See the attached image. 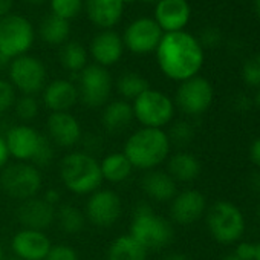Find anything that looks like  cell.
I'll use <instances>...</instances> for the list:
<instances>
[{
    "mask_svg": "<svg viewBox=\"0 0 260 260\" xmlns=\"http://www.w3.org/2000/svg\"><path fill=\"white\" fill-rule=\"evenodd\" d=\"M4 260H22L20 257H17V255H11V257H5Z\"/></svg>",
    "mask_w": 260,
    "mask_h": 260,
    "instance_id": "52",
    "label": "cell"
},
{
    "mask_svg": "<svg viewBox=\"0 0 260 260\" xmlns=\"http://www.w3.org/2000/svg\"><path fill=\"white\" fill-rule=\"evenodd\" d=\"M100 169H101L103 181L106 179L113 184L127 181L134 170L132 164H130V161L122 152H116L104 156L103 161L100 162Z\"/></svg>",
    "mask_w": 260,
    "mask_h": 260,
    "instance_id": "27",
    "label": "cell"
},
{
    "mask_svg": "<svg viewBox=\"0 0 260 260\" xmlns=\"http://www.w3.org/2000/svg\"><path fill=\"white\" fill-rule=\"evenodd\" d=\"M213 96L214 90L211 83L207 78L196 75L181 83L176 90V104L184 113L196 116L208 110Z\"/></svg>",
    "mask_w": 260,
    "mask_h": 260,
    "instance_id": "13",
    "label": "cell"
},
{
    "mask_svg": "<svg viewBox=\"0 0 260 260\" xmlns=\"http://www.w3.org/2000/svg\"><path fill=\"white\" fill-rule=\"evenodd\" d=\"M52 243L43 231L23 228L17 231L11 240L14 255L22 260H45Z\"/></svg>",
    "mask_w": 260,
    "mask_h": 260,
    "instance_id": "16",
    "label": "cell"
},
{
    "mask_svg": "<svg viewBox=\"0 0 260 260\" xmlns=\"http://www.w3.org/2000/svg\"><path fill=\"white\" fill-rule=\"evenodd\" d=\"M222 260H240V258H239L234 252H231V254H226Z\"/></svg>",
    "mask_w": 260,
    "mask_h": 260,
    "instance_id": "49",
    "label": "cell"
},
{
    "mask_svg": "<svg viewBox=\"0 0 260 260\" xmlns=\"http://www.w3.org/2000/svg\"><path fill=\"white\" fill-rule=\"evenodd\" d=\"M42 173L29 162H16L0 172V187L10 198L19 201L36 198L42 190Z\"/></svg>",
    "mask_w": 260,
    "mask_h": 260,
    "instance_id": "7",
    "label": "cell"
},
{
    "mask_svg": "<svg viewBox=\"0 0 260 260\" xmlns=\"http://www.w3.org/2000/svg\"><path fill=\"white\" fill-rule=\"evenodd\" d=\"M193 137H194V128L187 121L175 122L172 125V128H170V134H169L170 144H175V146H179V147H184V146L190 144Z\"/></svg>",
    "mask_w": 260,
    "mask_h": 260,
    "instance_id": "33",
    "label": "cell"
},
{
    "mask_svg": "<svg viewBox=\"0 0 260 260\" xmlns=\"http://www.w3.org/2000/svg\"><path fill=\"white\" fill-rule=\"evenodd\" d=\"M254 11H255L257 17L260 19V0H254Z\"/></svg>",
    "mask_w": 260,
    "mask_h": 260,
    "instance_id": "48",
    "label": "cell"
},
{
    "mask_svg": "<svg viewBox=\"0 0 260 260\" xmlns=\"http://www.w3.org/2000/svg\"><path fill=\"white\" fill-rule=\"evenodd\" d=\"M16 103V89L7 80L0 78V113L11 109Z\"/></svg>",
    "mask_w": 260,
    "mask_h": 260,
    "instance_id": "36",
    "label": "cell"
},
{
    "mask_svg": "<svg viewBox=\"0 0 260 260\" xmlns=\"http://www.w3.org/2000/svg\"><path fill=\"white\" fill-rule=\"evenodd\" d=\"M122 0H84V10L89 20L103 29H112L124 16Z\"/></svg>",
    "mask_w": 260,
    "mask_h": 260,
    "instance_id": "21",
    "label": "cell"
},
{
    "mask_svg": "<svg viewBox=\"0 0 260 260\" xmlns=\"http://www.w3.org/2000/svg\"><path fill=\"white\" fill-rule=\"evenodd\" d=\"M155 54L161 72L173 81L196 77L204 64V48L185 31L164 34Z\"/></svg>",
    "mask_w": 260,
    "mask_h": 260,
    "instance_id": "1",
    "label": "cell"
},
{
    "mask_svg": "<svg viewBox=\"0 0 260 260\" xmlns=\"http://www.w3.org/2000/svg\"><path fill=\"white\" fill-rule=\"evenodd\" d=\"M43 103L51 112H69L78 101L77 86L63 78H57L45 86Z\"/></svg>",
    "mask_w": 260,
    "mask_h": 260,
    "instance_id": "22",
    "label": "cell"
},
{
    "mask_svg": "<svg viewBox=\"0 0 260 260\" xmlns=\"http://www.w3.org/2000/svg\"><path fill=\"white\" fill-rule=\"evenodd\" d=\"M43 199L48 202V204H51V205H57V204H60V193L57 191V190H48L46 193H45V196H43Z\"/></svg>",
    "mask_w": 260,
    "mask_h": 260,
    "instance_id": "44",
    "label": "cell"
},
{
    "mask_svg": "<svg viewBox=\"0 0 260 260\" xmlns=\"http://www.w3.org/2000/svg\"><path fill=\"white\" fill-rule=\"evenodd\" d=\"M39 34L45 43L52 45V46H63L66 42H69L71 23L54 14H48L42 20Z\"/></svg>",
    "mask_w": 260,
    "mask_h": 260,
    "instance_id": "28",
    "label": "cell"
},
{
    "mask_svg": "<svg viewBox=\"0 0 260 260\" xmlns=\"http://www.w3.org/2000/svg\"><path fill=\"white\" fill-rule=\"evenodd\" d=\"M89 52L95 60V64L107 69L109 66L116 64L124 54L122 37L113 29H103L92 39Z\"/></svg>",
    "mask_w": 260,
    "mask_h": 260,
    "instance_id": "17",
    "label": "cell"
},
{
    "mask_svg": "<svg viewBox=\"0 0 260 260\" xmlns=\"http://www.w3.org/2000/svg\"><path fill=\"white\" fill-rule=\"evenodd\" d=\"M55 220L58 222V226L64 233L75 234V233H80L84 228L86 216L75 205H72V204H61L55 210Z\"/></svg>",
    "mask_w": 260,
    "mask_h": 260,
    "instance_id": "31",
    "label": "cell"
},
{
    "mask_svg": "<svg viewBox=\"0 0 260 260\" xmlns=\"http://www.w3.org/2000/svg\"><path fill=\"white\" fill-rule=\"evenodd\" d=\"M5 255H4V248H2V243H0V260H4Z\"/></svg>",
    "mask_w": 260,
    "mask_h": 260,
    "instance_id": "53",
    "label": "cell"
},
{
    "mask_svg": "<svg viewBox=\"0 0 260 260\" xmlns=\"http://www.w3.org/2000/svg\"><path fill=\"white\" fill-rule=\"evenodd\" d=\"M55 207L48 204L43 198H31L22 202L17 211V217L23 228L43 231L49 228L55 220Z\"/></svg>",
    "mask_w": 260,
    "mask_h": 260,
    "instance_id": "20",
    "label": "cell"
},
{
    "mask_svg": "<svg viewBox=\"0 0 260 260\" xmlns=\"http://www.w3.org/2000/svg\"><path fill=\"white\" fill-rule=\"evenodd\" d=\"M10 83L23 95H36L46 86V68L42 60L25 54L11 60L8 66Z\"/></svg>",
    "mask_w": 260,
    "mask_h": 260,
    "instance_id": "10",
    "label": "cell"
},
{
    "mask_svg": "<svg viewBox=\"0 0 260 260\" xmlns=\"http://www.w3.org/2000/svg\"><path fill=\"white\" fill-rule=\"evenodd\" d=\"M134 116L143 127L162 128L175 115V104L169 95L156 89H147L132 103Z\"/></svg>",
    "mask_w": 260,
    "mask_h": 260,
    "instance_id": "9",
    "label": "cell"
},
{
    "mask_svg": "<svg viewBox=\"0 0 260 260\" xmlns=\"http://www.w3.org/2000/svg\"><path fill=\"white\" fill-rule=\"evenodd\" d=\"M248 185L252 191L260 193V172H252L248 179Z\"/></svg>",
    "mask_w": 260,
    "mask_h": 260,
    "instance_id": "42",
    "label": "cell"
},
{
    "mask_svg": "<svg viewBox=\"0 0 260 260\" xmlns=\"http://www.w3.org/2000/svg\"><path fill=\"white\" fill-rule=\"evenodd\" d=\"M257 216H258V220H260V207H258V210H257Z\"/></svg>",
    "mask_w": 260,
    "mask_h": 260,
    "instance_id": "56",
    "label": "cell"
},
{
    "mask_svg": "<svg viewBox=\"0 0 260 260\" xmlns=\"http://www.w3.org/2000/svg\"><path fill=\"white\" fill-rule=\"evenodd\" d=\"M191 17V8L187 0H158L155 4L153 20L167 32L184 31Z\"/></svg>",
    "mask_w": 260,
    "mask_h": 260,
    "instance_id": "15",
    "label": "cell"
},
{
    "mask_svg": "<svg viewBox=\"0 0 260 260\" xmlns=\"http://www.w3.org/2000/svg\"><path fill=\"white\" fill-rule=\"evenodd\" d=\"M147 89H150L149 81L138 72H125L116 81V90L125 101L137 100Z\"/></svg>",
    "mask_w": 260,
    "mask_h": 260,
    "instance_id": "30",
    "label": "cell"
},
{
    "mask_svg": "<svg viewBox=\"0 0 260 260\" xmlns=\"http://www.w3.org/2000/svg\"><path fill=\"white\" fill-rule=\"evenodd\" d=\"M128 234L147 251H159L173 242L175 230L166 217L156 214L149 204L141 202L134 210Z\"/></svg>",
    "mask_w": 260,
    "mask_h": 260,
    "instance_id": "4",
    "label": "cell"
},
{
    "mask_svg": "<svg viewBox=\"0 0 260 260\" xmlns=\"http://www.w3.org/2000/svg\"><path fill=\"white\" fill-rule=\"evenodd\" d=\"M61 66L74 74H80L87 66V49L80 42H66L60 49Z\"/></svg>",
    "mask_w": 260,
    "mask_h": 260,
    "instance_id": "29",
    "label": "cell"
},
{
    "mask_svg": "<svg viewBox=\"0 0 260 260\" xmlns=\"http://www.w3.org/2000/svg\"><path fill=\"white\" fill-rule=\"evenodd\" d=\"M141 2H146V4H156L158 0H141Z\"/></svg>",
    "mask_w": 260,
    "mask_h": 260,
    "instance_id": "54",
    "label": "cell"
},
{
    "mask_svg": "<svg viewBox=\"0 0 260 260\" xmlns=\"http://www.w3.org/2000/svg\"><path fill=\"white\" fill-rule=\"evenodd\" d=\"M249 158L252 161L254 166H257L260 169V137H257L249 147Z\"/></svg>",
    "mask_w": 260,
    "mask_h": 260,
    "instance_id": "39",
    "label": "cell"
},
{
    "mask_svg": "<svg viewBox=\"0 0 260 260\" xmlns=\"http://www.w3.org/2000/svg\"><path fill=\"white\" fill-rule=\"evenodd\" d=\"M164 260H190V258H188V255H185L182 252H172V254L166 255Z\"/></svg>",
    "mask_w": 260,
    "mask_h": 260,
    "instance_id": "45",
    "label": "cell"
},
{
    "mask_svg": "<svg viewBox=\"0 0 260 260\" xmlns=\"http://www.w3.org/2000/svg\"><path fill=\"white\" fill-rule=\"evenodd\" d=\"M16 113L20 119L23 121H31L39 115L40 104L36 98V95H23L14 103Z\"/></svg>",
    "mask_w": 260,
    "mask_h": 260,
    "instance_id": "34",
    "label": "cell"
},
{
    "mask_svg": "<svg viewBox=\"0 0 260 260\" xmlns=\"http://www.w3.org/2000/svg\"><path fill=\"white\" fill-rule=\"evenodd\" d=\"M13 7H14V0H0V19L11 14Z\"/></svg>",
    "mask_w": 260,
    "mask_h": 260,
    "instance_id": "43",
    "label": "cell"
},
{
    "mask_svg": "<svg viewBox=\"0 0 260 260\" xmlns=\"http://www.w3.org/2000/svg\"><path fill=\"white\" fill-rule=\"evenodd\" d=\"M207 226L219 243H234L245 231V217L234 204L219 201L207 213Z\"/></svg>",
    "mask_w": 260,
    "mask_h": 260,
    "instance_id": "8",
    "label": "cell"
},
{
    "mask_svg": "<svg viewBox=\"0 0 260 260\" xmlns=\"http://www.w3.org/2000/svg\"><path fill=\"white\" fill-rule=\"evenodd\" d=\"M254 101H255L257 107L260 109V87H258V90H257V93H255V98H254Z\"/></svg>",
    "mask_w": 260,
    "mask_h": 260,
    "instance_id": "50",
    "label": "cell"
},
{
    "mask_svg": "<svg viewBox=\"0 0 260 260\" xmlns=\"http://www.w3.org/2000/svg\"><path fill=\"white\" fill-rule=\"evenodd\" d=\"M28 4H32V5H39V4H43L46 0H26Z\"/></svg>",
    "mask_w": 260,
    "mask_h": 260,
    "instance_id": "51",
    "label": "cell"
},
{
    "mask_svg": "<svg viewBox=\"0 0 260 260\" xmlns=\"http://www.w3.org/2000/svg\"><path fill=\"white\" fill-rule=\"evenodd\" d=\"M164 32L153 17H138L130 22L122 34L124 48L137 55L155 52Z\"/></svg>",
    "mask_w": 260,
    "mask_h": 260,
    "instance_id": "12",
    "label": "cell"
},
{
    "mask_svg": "<svg viewBox=\"0 0 260 260\" xmlns=\"http://www.w3.org/2000/svg\"><path fill=\"white\" fill-rule=\"evenodd\" d=\"M113 80L110 72L98 64H87L78 75V100L89 107H100L109 103Z\"/></svg>",
    "mask_w": 260,
    "mask_h": 260,
    "instance_id": "11",
    "label": "cell"
},
{
    "mask_svg": "<svg viewBox=\"0 0 260 260\" xmlns=\"http://www.w3.org/2000/svg\"><path fill=\"white\" fill-rule=\"evenodd\" d=\"M34 40L36 29L25 16L11 13L0 19V54L8 60L28 54Z\"/></svg>",
    "mask_w": 260,
    "mask_h": 260,
    "instance_id": "6",
    "label": "cell"
},
{
    "mask_svg": "<svg viewBox=\"0 0 260 260\" xmlns=\"http://www.w3.org/2000/svg\"><path fill=\"white\" fill-rule=\"evenodd\" d=\"M202 48H214L220 42V32L216 28H205L201 34V39H198Z\"/></svg>",
    "mask_w": 260,
    "mask_h": 260,
    "instance_id": "38",
    "label": "cell"
},
{
    "mask_svg": "<svg viewBox=\"0 0 260 260\" xmlns=\"http://www.w3.org/2000/svg\"><path fill=\"white\" fill-rule=\"evenodd\" d=\"M49 138L60 147H74L81 140V125L71 112H51L48 116Z\"/></svg>",
    "mask_w": 260,
    "mask_h": 260,
    "instance_id": "18",
    "label": "cell"
},
{
    "mask_svg": "<svg viewBox=\"0 0 260 260\" xmlns=\"http://www.w3.org/2000/svg\"><path fill=\"white\" fill-rule=\"evenodd\" d=\"M49 4L52 11L51 14L69 22L81 13L84 0H49Z\"/></svg>",
    "mask_w": 260,
    "mask_h": 260,
    "instance_id": "32",
    "label": "cell"
},
{
    "mask_svg": "<svg viewBox=\"0 0 260 260\" xmlns=\"http://www.w3.org/2000/svg\"><path fill=\"white\" fill-rule=\"evenodd\" d=\"M8 159H10V152H8L5 138H4V137H0V172H2V170L7 167Z\"/></svg>",
    "mask_w": 260,
    "mask_h": 260,
    "instance_id": "40",
    "label": "cell"
},
{
    "mask_svg": "<svg viewBox=\"0 0 260 260\" xmlns=\"http://www.w3.org/2000/svg\"><path fill=\"white\" fill-rule=\"evenodd\" d=\"M132 2H135V0H122V4H124V5H127V4H132Z\"/></svg>",
    "mask_w": 260,
    "mask_h": 260,
    "instance_id": "55",
    "label": "cell"
},
{
    "mask_svg": "<svg viewBox=\"0 0 260 260\" xmlns=\"http://www.w3.org/2000/svg\"><path fill=\"white\" fill-rule=\"evenodd\" d=\"M251 106V98L246 96V95H239L236 98V109L240 110V112H246Z\"/></svg>",
    "mask_w": 260,
    "mask_h": 260,
    "instance_id": "41",
    "label": "cell"
},
{
    "mask_svg": "<svg viewBox=\"0 0 260 260\" xmlns=\"http://www.w3.org/2000/svg\"><path fill=\"white\" fill-rule=\"evenodd\" d=\"M122 213L121 198L107 188H98L96 191L90 193L86 202L84 216L87 220L100 228H109L118 222Z\"/></svg>",
    "mask_w": 260,
    "mask_h": 260,
    "instance_id": "14",
    "label": "cell"
},
{
    "mask_svg": "<svg viewBox=\"0 0 260 260\" xmlns=\"http://www.w3.org/2000/svg\"><path fill=\"white\" fill-rule=\"evenodd\" d=\"M11 63V60H8L7 57H4L2 54H0V69H4V68H8Z\"/></svg>",
    "mask_w": 260,
    "mask_h": 260,
    "instance_id": "47",
    "label": "cell"
},
{
    "mask_svg": "<svg viewBox=\"0 0 260 260\" xmlns=\"http://www.w3.org/2000/svg\"><path fill=\"white\" fill-rule=\"evenodd\" d=\"M60 178L64 187L75 194H90L103 182L100 162L87 152H72L60 164Z\"/></svg>",
    "mask_w": 260,
    "mask_h": 260,
    "instance_id": "5",
    "label": "cell"
},
{
    "mask_svg": "<svg viewBox=\"0 0 260 260\" xmlns=\"http://www.w3.org/2000/svg\"><path fill=\"white\" fill-rule=\"evenodd\" d=\"M141 187L149 198L158 202L172 201L178 194L175 179L169 173L161 172V170H149L143 176Z\"/></svg>",
    "mask_w": 260,
    "mask_h": 260,
    "instance_id": "24",
    "label": "cell"
},
{
    "mask_svg": "<svg viewBox=\"0 0 260 260\" xmlns=\"http://www.w3.org/2000/svg\"><path fill=\"white\" fill-rule=\"evenodd\" d=\"M207 208L205 196L198 190H185L172 199L170 214L179 225H191L199 220Z\"/></svg>",
    "mask_w": 260,
    "mask_h": 260,
    "instance_id": "19",
    "label": "cell"
},
{
    "mask_svg": "<svg viewBox=\"0 0 260 260\" xmlns=\"http://www.w3.org/2000/svg\"><path fill=\"white\" fill-rule=\"evenodd\" d=\"M45 260H80L78 252L69 245H52Z\"/></svg>",
    "mask_w": 260,
    "mask_h": 260,
    "instance_id": "37",
    "label": "cell"
},
{
    "mask_svg": "<svg viewBox=\"0 0 260 260\" xmlns=\"http://www.w3.org/2000/svg\"><path fill=\"white\" fill-rule=\"evenodd\" d=\"M167 173L175 179V182H191L201 175V162L194 155L179 152L169 159Z\"/></svg>",
    "mask_w": 260,
    "mask_h": 260,
    "instance_id": "25",
    "label": "cell"
},
{
    "mask_svg": "<svg viewBox=\"0 0 260 260\" xmlns=\"http://www.w3.org/2000/svg\"><path fill=\"white\" fill-rule=\"evenodd\" d=\"M242 78L251 87H260V54L251 55L242 66Z\"/></svg>",
    "mask_w": 260,
    "mask_h": 260,
    "instance_id": "35",
    "label": "cell"
},
{
    "mask_svg": "<svg viewBox=\"0 0 260 260\" xmlns=\"http://www.w3.org/2000/svg\"><path fill=\"white\" fill-rule=\"evenodd\" d=\"M251 260H260V242H258V243H252Z\"/></svg>",
    "mask_w": 260,
    "mask_h": 260,
    "instance_id": "46",
    "label": "cell"
},
{
    "mask_svg": "<svg viewBox=\"0 0 260 260\" xmlns=\"http://www.w3.org/2000/svg\"><path fill=\"white\" fill-rule=\"evenodd\" d=\"M4 138L10 156L19 162H29L37 167L49 164L54 158V150L49 140L31 125H13Z\"/></svg>",
    "mask_w": 260,
    "mask_h": 260,
    "instance_id": "3",
    "label": "cell"
},
{
    "mask_svg": "<svg viewBox=\"0 0 260 260\" xmlns=\"http://www.w3.org/2000/svg\"><path fill=\"white\" fill-rule=\"evenodd\" d=\"M147 252L149 251L132 236L124 234L110 243L106 260H146Z\"/></svg>",
    "mask_w": 260,
    "mask_h": 260,
    "instance_id": "26",
    "label": "cell"
},
{
    "mask_svg": "<svg viewBox=\"0 0 260 260\" xmlns=\"http://www.w3.org/2000/svg\"><path fill=\"white\" fill-rule=\"evenodd\" d=\"M170 140L162 128L141 127L132 134L124 146V155L134 169L155 170L170 153Z\"/></svg>",
    "mask_w": 260,
    "mask_h": 260,
    "instance_id": "2",
    "label": "cell"
},
{
    "mask_svg": "<svg viewBox=\"0 0 260 260\" xmlns=\"http://www.w3.org/2000/svg\"><path fill=\"white\" fill-rule=\"evenodd\" d=\"M134 119L135 116H134L132 104L125 100H113L107 103L101 115L103 127L112 135L122 134L124 130L130 127Z\"/></svg>",
    "mask_w": 260,
    "mask_h": 260,
    "instance_id": "23",
    "label": "cell"
}]
</instances>
